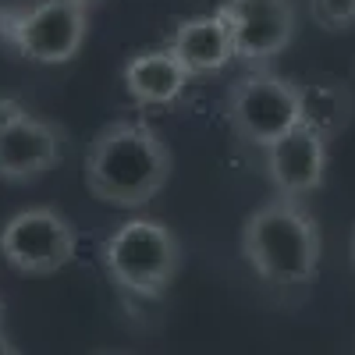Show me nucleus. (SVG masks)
I'll return each mask as SVG.
<instances>
[{"label":"nucleus","mask_w":355,"mask_h":355,"mask_svg":"<svg viewBox=\"0 0 355 355\" xmlns=\"http://www.w3.org/2000/svg\"><path fill=\"white\" fill-rule=\"evenodd\" d=\"M224 18L234 57L252 68L270 64L288 50L295 36V4L291 0H224L217 8Z\"/></svg>","instance_id":"nucleus-7"},{"label":"nucleus","mask_w":355,"mask_h":355,"mask_svg":"<svg viewBox=\"0 0 355 355\" xmlns=\"http://www.w3.org/2000/svg\"><path fill=\"white\" fill-rule=\"evenodd\" d=\"M89 33L85 4L40 0L36 8H0V40L36 64H68Z\"/></svg>","instance_id":"nucleus-4"},{"label":"nucleus","mask_w":355,"mask_h":355,"mask_svg":"<svg viewBox=\"0 0 355 355\" xmlns=\"http://www.w3.org/2000/svg\"><path fill=\"white\" fill-rule=\"evenodd\" d=\"M309 11L323 28H348L355 21V0H309Z\"/></svg>","instance_id":"nucleus-13"},{"label":"nucleus","mask_w":355,"mask_h":355,"mask_svg":"<svg viewBox=\"0 0 355 355\" xmlns=\"http://www.w3.org/2000/svg\"><path fill=\"white\" fill-rule=\"evenodd\" d=\"M0 320H4V306H0Z\"/></svg>","instance_id":"nucleus-17"},{"label":"nucleus","mask_w":355,"mask_h":355,"mask_svg":"<svg viewBox=\"0 0 355 355\" xmlns=\"http://www.w3.org/2000/svg\"><path fill=\"white\" fill-rule=\"evenodd\" d=\"M167 50L182 61V68L189 75H214L234 57L231 33H227V25H224L220 15L185 18L182 25L174 28Z\"/></svg>","instance_id":"nucleus-10"},{"label":"nucleus","mask_w":355,"mask_h":355,"mask_svg":"<svg viewBox=\"0 0 355 355\" xmlns=\"http://www.w3.org/2000/svg\"><path fill=\"white\" fill-rule=\"evenodd\" d=\"M327 171V139H320L306 125H295L274 146H266V174L284 199L309 196L323 185Z\"/></svg>","instance_id":"nucleus-8"},{"label":"nucleus","mask_w":355,"mask_h":355,"mask_svg":"<svg viewBox=\"0 0 355 355\" xmlns=\"http://www.w3.org/2000/svg\"><path fill=\"white\" fill-rule=\"evenodd\" d=\"M171 178V153L164 139L142 121L107 125L85 153V189L107 206L139 210Z\"/></svg>","instance_id":"nucleus-1"},{"label":"nucleus","mask_w":355,"mask_h":355,"mask_svg":"<svg viewBox=\"0 0 355 355\" xmlns=\"http://www.w3.org/2000/svg\"><path fill=\"white\" fill-rule=\"evenodd\" d=\"M0 355H18V348H15V345L4 338V334H0Z\"/></svg>","instance_id":"nucleus-15"},{"label":"nucleus","mask_w":355,"mask_h":355,"mask_svg":"<svg viewBox=\"0 0 355 355\" xmlns=\"http://www.w3.org/2000/svg\"><path fill=\"white\" fill-rule=\"evenodd\" d=\"M352 256H355V239H352Z\"/></svg>","instance_id":"nucleus-16"},{"label":"nucleus","mask_w":355,"mask_h":355,"mask_svg":"<svg viewBox=\"0 0 355 355\" xmlns=\"http://www.w3.org/2000/svg\"><path fill=\"white\" fill-rule=\"evenodd\" d=\"M242 252L252 270L270 284H306L320 266V227L299 199H270L249 214Z\"/></svg>","instance_id":"nucleus-2"},{"label":"nucleus","mask_w":355,"mask_h":355,"mask_svg":"<svg viewBox=\"0 0 355 355\" xmlns=\"http://www.w3.org/2000/svg\"><path fill=\"white\" fill-rule=\"evenodd\" d=\"M103 263L114 284H121L139 299H160L178 274L182 245H178L174 231L167 224L135 217V220H125L107 239Z\"/></svg>","instance_id":"nucleus-3"},{"label":"nucleus","mask_w":355,"mask_h":355,"mask_svg":"<svg viewBox=\"0 0 355 355\" xmlns=\"http://www.w3.org/2000/svg\"><path fill=\"white\" fill-rule=\"evenodd\" d=\"M227 121L245 146L266 150L302 121L299 85L274 71H249L227 89Z\"/></svg>","instance_id":"nucleus-5"},{"label":"nucleus","mask_w":355,"mask_h":355,"mask_svg":"<svg viewBox=\"0 0 355 355\" xmlns=\"http://www.w3.org/2000/svg\"><path fill=\"white\" fill-rule=\"evenodd\" d=\"M299 110H302V121L309 132H316L320 139H334L348 128L352 114H355V103H352V93L334 82V78H316L309 85H299Z\"/></svg>","instance_id":"nucleus-12"},{"label":"nucleus","mask_w":355,"mask_h":355,"mask_svg":"<svg viewBox=\"0 0 355 355\" xmlns=\"http://www.w3.org/2000/svg\"><path fill=\"white\" fill-rule=\"evenodd\" d=\"M78 4H89V0H78Z\"/></svg>","instance_id":"nucleus-18"},{"label":"nucleus","mask_w":355,"mask_h":355,"mask_svg":"<svg viewBox=\"0 0 355 355\" xmlns=\"http://www.w3.org/2000/svg\"><path fill=\"white\" fill-rule=\"evenodd\" d=\"M28 110L15 100V96H0V132H4V128H11L15 121H21V117H25Z\"/></svg>","instance_id":"nucleus-14"},{"label":"nucleus","mask_w":355,"mask_h":355,"mask_svg":"<svg viewBox=\"0 0 355 355\" xmlns=\"http://www.w3.org/2000/svg\"><path fill=\"white\" fill-rule=\"evenodd\" d=\"M78 234L68 217H61L50 206H28L18 210L0 227V256L18 274H57L61 266L75 259Z\"/></svg>","instance_id":"nucleus-6"},{"label":"nucleus","mask_w":355,"mask_h":355,"mask_svg":"<svg viewBox=\"0 0 355 355\" xmlns=\"http://www.w3.org/2000/svg\"><path fill=\"white\" fill-rule=\"evenodd\" d=\"M61 164V132L43 117L25 114L0 132V182H36Z\"/></svg>","instance_id":"nucleus-9"},{"label":"nucleus","mask_w":355,"mask_h":355,"mask_svg":"<svg viewBox=\"0 0 355 355\" xmlns=\"http://www.w3.org/2000/svg\"><path fill=\"white\" fill-rule=\"evenodd\" d=\"M185 82H189V71L171 50H146L125 64V85L135 103H150V107L171 103L182 96Z\"/></svg>","instance_id":"nucleus-11"}]
</instances>
